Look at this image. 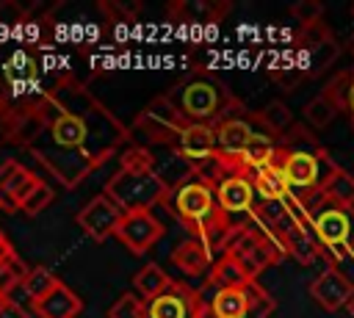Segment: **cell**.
Segmentation results:
<instances>
[{
	"label": "cell",
	"instance_id": "obj_21",
	"mask_svg": "<svg viewBox=\"0 0 354 318\" xmlns=\"http://www.w3.org/2000/svg\"><path fill=\"white\" fill-rule=\"evenodd\" d=\"M321 196H326V199H332L337 205H348L351 207L354 205V174H348L346 169L335 166L329 171V177H326L324 188H321Z\"/></svg>",
	"mask_w": 354,
	"mask_h": 318
},
{
	"label": "cell",
	"instance_id": "obj_7",
	"mask_svg": "<svg viewBox=\"0 0 354 318\" xmlns=\"http://www.w3.org/2000/svg\"><path fill=\"white\" fill-rule=\"evenodd\" d=\"M257 119L252 116H224L218 124H216V141H218V163L224 171H235L241 158L246 155V149L257 141L260 133H266L263 127H254ZM260 124V122H257ZM271 135V133H268Z\"/></svg>",
	"mask_w": 354,
	"mask_h": 318
},
{
	"label": "cell",
	"instance_id": "obj_3",
	"mask_svg": "<svg viewBox=\"0 0 354 318\" xmlns=\"http://www.w3.org/2000/svg\"><path fill=\"white\" fill-rule=\"evenodd\" d=\"M166 97L177 105V111L183 113V119L188 124H194V122L196 124H218L224 116L232 113V105H235V100L227 94V88L207 77L188 80Z\"/></svg>",
	"mask_w": 354,
	"mask_h": 318
},
{
	"label": "cell",
	"instance_id": "obj_16",
	"mask_svg": "<svg viewBox=\"0 0 354 318\" xmlns=\"http://www.w3.org/2000/svg\"><path fill=\"white\" fill-rule=\"evenodd\" d=\"M33 310L39 318H77V312L83 310V301L72 288L58 282V288H53L44 299H39Z\"/></svg>",
	"mask_w": 354,
	"mask_h": 318
},
{
	"label": "cell",
	"instance_id": "obj_34",
	"mask_svg": "<svg viewBox=\"0 0 354 318\" xmlns=\"http://www.w3.org/2000/svg\"><path fill=\"white\" fill-rule=\"evenodd\" d=\"M0 318H30L28 310L22 304H14V301H6L3 310H0Z\"/></svg>",
	"mask_w": 354,
	"mask_h": 318
},
{
	"label": "cell",
	"instance_id": "obj_28",
	"mask_svg": "<svg viewBox=\"0 0 354 318\" xmlns=\"http://www.w3.org/2000/svg\"><path fill=\"white\" fill-rule=\"evenodd\" d=\"M155 169V155L147 147H127L122 152V171H152Z\"/></svg>",
	"mask_w": 354,
	"mask_h": 318
},
{
	"label": "cell",
	"instance_id": "obj_39",
	"mask_svg": "<svg viewBox=\"0 0 354 318\" xmlns=\"http://www.w3.org/2000/svg\"><path fill=\"white\" fill-rule=\"evenodd\" d=\"M348 44H351V53H354V33H351V41Z\"/></svg>",
	"mask_w": 354,
	"mask_h": 318
},
{
	"label": "cell",
	"instance_id": "obj_35",
	"mask_svg": "<svg viewBox=\"0 0 354 318\" xmlns=\"http://www.w3.org/2000/svg\"><path fill=\"white\" fill-rule=\"evenodd\" d=\"M14 254V246L8 243V238L0 232V260H6V257H11Z\"/></svg>",
	"mask_w": 354,
	"mask_h": 318
},
{
	"label": "cell",
	"instance_id": "obj_11",
	"mask_svg": "<svg viewBox=\"0 0 354 318\" xmlns=\"http://www.w3.org/2000/svg\"><path fill=\"white\" fill-rule=\"evenodd\" d=\"M216 188V205L227 216L238 213H252L257 205V191L249 174L241 171H224V177L213 185Z\"/></svg>",
	"mask_w": 354,
	"mask_h": 318
},
{
	"label": "cell",
	"instance_id": "obj_17",
	"mask_svg": "<svg viewBox=\"0 0 354 318\" xmlns=\"http://www.w3.org/2000/svg\"><path fill=\"white\" fill-rule=\"evenodd\" d=\"M249 177H252V183H254V191H257V199H260V202H288V199H290L288 183H285L282 171H279L274 163H268V166L252 171Z\"/></svg>",
	"mask_w": 354,
	"mask_h": 318
},
{
	"label": "cell",
	"instance_id": "obj_29",
	"mask_svg": "<svg viewBox=\"0 0 354 318\" xmlns=\"http://www.w3.org/2000/svg\"><path fill=\"white\" fill-rule=\"evenodd\" d=\"M337 113H340V111H337L329 100H324L321 94L304 105V116H307V122H310V124H315V127H326Z\"/></svg>",
	"mask_w": 354,
	"mask_h": 318
},
{
	"label": "cell",
	"instance_id": "obj_19",
	"mask_svg": "<svg viewBox=\"0 0 354 318\" xmlns=\"http://www.w3.org/2000/svg\"><path fill=\"white\" fill-rule=\"evenodd\" d=\"M207 282L216 288V290H224V288H241L249 282L246 271L241 268V263L232 257V254H221L213 260V268L207 274Z\"/></svg>",
	"mask_w": 354,
	"mask_h": 318
},
{
	"label": "cell",
	"instance_id": "obj_8",
	"mask_svg": "<svg viewBox=\"0 0 354 318\" xmlns=\"http://www.w3.org/2000/svg\"><path fill=\"white\" fill-rule=\"evenodd\" d=\"M185 124L188 122L183 119L177 105L169 97H158L136 119V133H141L152 144H177V138H180Z\"/></svg>",
	"mask_w": 354,
	"mask_h": 318
},
{
	"label": "cell",
	"instance_id": "obj_24",
	"mask_svg": "<svg viewBox=\"0 0 354 318\" xmlns=\"http://www.w3.org/2000/svg\"><path fill=\"white\" fill-rule=\"evenodd\" d=\"M58 277L53 274V271H47V268H30L28 271V277H25V282H22V290H25V296L30 299V304H36L39 299H44L53 288H58Z\"/></svg>",
	"mask_w": 354,
	"mask_h": 318
},
{
	"label": "cell",
	"instance_id": "obj_42",
	"mask_svg": "<svg viewBox=\"0 0 354 318\" xmlns=\"http://www.w3.org/2000/svg\"><path fill=\"white\" fill-rule=\"evenodd\" d=\"M0 210H3V205H0Z\"/></svg>",
	"mask_w": 354,
	"mask_h": 318
},
{
	"label": "cell",
	"instance_id": "obj_1",
	"mask_svg": "<svg viewBox=\"0 0 354 318\" xmlns=\"http://www.w3.org/2000/svg\"><path fill=\"white\" fill-rule=\"evenodd\" d=\"M39 122L25 149L66 188L127 141V127L77 80H64L39 100Z\"/></svg>",
	"mask_w": 354,
	"mask_h": 318
},
{
	"label": "cell",
	"instance_id": "obj_32",
	"mask_svg": "<svg viewBox=\"0 0 354 318\" xmlns=\"http://www.w3.org/2000/svg\"><path fill=\"white\" fill-rule=\"evenodd\" d=\"M19 166H22V163H17V160H3V163H0V205H3V210H8V213L19 210V207L11 202V196H8V180L14 177V171H17Z\"/></svg>",
	"mask_w": 354,
	"mask_h": 318
},
{
	"label": "cell",
	"instance_id": "obj_10",
	"mask_svg": "<svg viewBox=\"0 0 354 318\" xmlns=\"http://www.w3.org/2000/svg\"><path fill=\"white\" fill-rule=\"evenodd\" d=\"M202 304L205 299L194 288L171 282L160 296L147 301V318H196Z\"/></svg>",
	"mask_w": 354,
	"mask_h": 318
},
{
	"label": "cell",
	"instance_id": "obj_9",
	"mask_svg": "<svg viewBox=\"0 0 354 318\" xmlns=\"http://www.w3.org/2000/svg\"><path fill=\"white\" fill-rule=\"evenodd\" d=\"M122 218H124V210H122L105 191L97 194L94 199H88V205L77 213V224H80V230H83L91 241H97V243H102L105 238L116 235Z\"/></svg>",
	"mask_w": 354,
	"mask_h": 318
},
{
	"label": "cell",
	"instance_id": "obj_12",
	"mask_svg": "<svg viewBox=\"0 0 354 318\" xmlns=\"http://www.w3.org/2000/svg\"><path fill=\"white\" fill-rule=\"evenodd\" d=\"M163 235V224L155 218L152 210H133L124 213L116 238L133 252V254H144L147 249H152L158 243V238Z\"/></svg>",
	"mask_w": 354,
	"mask_h": 318
},
{
	"label": "cell",
	"instance_id": "obj_27",
	"mask_svg": "<svg viewBox=\"0 0 354 318\" xmlns=\"http://www.w3.org/2000/svg\"><path fill=\"white\" fill-rule=\"evenodd\" d=\"M108 318H147V301L141 296L122 293L108 310Z\"/></svg>",
	"mask_w": 354,
	"mask_h": 318
},
{
	"label": "cell",
	"instance_id": "obj_41",
	"mask_svg": "<svg viewBox=\"0 0 354 318\" xmlns=\"http://www.w3.org/2000/svg\"><path fill=\"white\" fill-rule=\"evenodd\" d=\"M351 17H354V8H351Z\"/></svg>",
	"mask_w": 354,
	"mask_h": 318
},
{
	"label": "cell",
	"instance_id": "obj_33",
	"mask_svg": "<svg viewBox=\"0 0 354 318\" xmlns=\"http://www.w3.org/2000/svg\"><path fill=\"white\" fill-rule=\"evenodd\" d=\"M271 77H274V80H277L282 88H293V86H296V83L304 77V72H301V69L288 66V69H274V72H271Z\"/></svg>",
	"mask_w": 354,
	"mask_h": 318
},
{
	"label": "cell",
	"instance_id": "obj_36",
	"mask_svg": "<svg viewBox=\"0 0 354 318\" xmlns=\"http://www.w3.org/2000/svg\"><path fill=\"white\" fill-rule=\"evenodd\" d=\"M196 318H218V315H216V310L210 307V301H205V304L199 307V312H196Z\"/></svg>",
	"mask_w": 354,
	"mask_h": 318
},
{
	"label": "cell",
	"instance_id": "obj_13",
	"mask_svg": "<svg viewBox=\"0 0 354 318\" xmlns=\"http://www.w3.org/2000/svg\"><path fill=\"white\" fill-rule=\"evenodd\" d=\"M310 296L321 304V310L337 312V310H343V307H351V301H354V285H351L348 277H343V271L326 268V271H321V274L313 279Z\"/></svg>",
	"mask_w": 354,
	"mask_h": 318
},
{
	"label": "cell",
	"instance_id": "obj_31",
	"mask_svg": "<svg viewBox=\"0 0 354 318\" xmlns=\"http://www.w3.org/2000/svg\"><path fill=\"white\" fill-rule=\"evenodd\" d=\"M50 202H53V188L41 180V183H39V188H36V191L22 202V207H19V210H22L25 216H39Z\"/></svg>",
	"mask_w": 354,
	"mask_h": 318
},
{
	"label": "cell",
	"instance_id": "obj_40",
	"mask_svg": "<svg viewBox=\"0 0 354 318\" xmlns=\"http://www.w3.org/2000/svg\"><path fill=\"white\" fill-rule=\"evenodd\" d=\"M351 312H354V301H351Z\"/></svg>",
	"mask_w": 354,
	"mask_h": 318
},
{
	"label": "cell",
	"instance_id": "obj_22",
	"mask_svg": "<svg viewBox=\"0 0 354 318\" xmlns=\"http://www.w3.org/2000/svg\"><path fill=\"white\" fill-rule=\"evenodd\" d=\"M257 122H260V127L266 130V133H271V135H285L290 127H293V113L288 111V105L285 102H268L260 113H257Z\"/></svg>",
	"mask_w": 354,
	"mask_h": 318
},
{
	"label": "cell",
	"instance_id": "obj_20",
	"mask_svg": "<svg viewBox=\"0 0 354 318\" xmlns=\"http://www.w3.org/2000/svg\"><path fill=\"white\" fill-rule=\"evenodd\" d=\"M171 282H174V279H171L160 265H155V263L144 265V268L133 277V288H136V293H138L144 301H152L155 296H160Z\"/></svg>",
	"mask_w": 354,
	"mask_h": 318
},
{
	"label": "cell",
	"instance_id": "obj_37",
	"mask_svg": "<svg viewBox=\"0 0 354 318\" xmlns=\"http://www.w3.org/2000/svg\"><path fill=\"white\" fill-rule=\"evenodd\" d=\"M348 113L354 119V72H351V88H348Z\"/></svg>",
	"mask_w": 354,
	"mask_h": 318
},
{
	"label": "cell",
	"instance_id": "obj_25",
	"mask_svg": "<svg viewBox=\"0 0 354 318\" xmlns=\"http://www.w3.org/2000/svg\"><path fill=\"white\" fill-rule=\"evenodd\" d=\"M39 183H41V180H39L36 174H30L28 169L19 166V169L14 171V177L8 180V196H11V202H14L17 207H22V202L39 188Z\"/></svg>",
	"mask_w": 354,
	"mask_h": 318
},
{
	"label": "cell",
	"instance_id": "obj_23",
	"mask_svg": "<svg viewBox=\"0 0 354 318\" xmlns=\"http://www.w3.org/2000/svg\"><path fill=\"white\" fill-rule=\"evenodd\" d=\"M28 265L19 260V254L14 252L11 257H6V260H0V296H11L22 282H25V277H28Z\"/></svg>",
	"mask_w": 354,
	"mask_h": 318
},
{
	"label": "cell",
	"instance_id": "obj_2",
	"mask_svg": "<svg viewBox=\"0 0 354 318\" xmlns=\"http://www.w3.org/2000/svg\"><path fill=\"white\" fill-rule=\"evenodd\" d=\"M271 163L282 171L290 191V202L296 205H307L310 199H315L329 171L335 169V163L324 149H307V147H277Z\"/></svg>",
	"mask_w": 354,
	"mask_h": 318
},
{
	"label": "cell",
	"instance_id": "obj_15",
	"mask_svg": "<svg viewBox=\"0 0 354 318\" xmlns=\"http://www.w3.org/2000/svg\"><path fill=\"white\" fill-rule=\"evenodd\" d=\"M213 260H216L213 252H210L199 238H188V241H183V243L171 252V263H174L183 274H188V277L210 274Z\"/></svg>",
	"mask_w": 354,
	"mask_h": 318
},
{
	"label": "cell",
	"instance_id": "obj_4",
	"mask_svg": "<svg viewBox=\"0 0 354 318\" xmlns=\"http://www.w3.org/2000/svg\"><path fill=\"white\" fill-rule=\"evenodd\" d=\"M307 224L321 246L337 254L354 252V207L337 205L318 194L307 202Z\"/></svg>",
	"mask_w": 354,
	"mask_h": 318
},
{
	"label": "cell",
	"instance_id": "obj_14",
	"mask_svg": "<svg viewBox=\"0 0 354 318\" xmlns=\"http://www.w3.org/2000/svg\"><path fill=\"white\" fill-rule=\"evenodd\" d=\"M177 155L183 160H188L194 169L213 160L218 152V141H216V124H185L177 144H174Z\"/></svg>",
	"mask_w": 354,
	"mask_h": 318
},
{
	"label": "cell",
	"instance_id": "obj_6",
	"mask_svg": "<svg viewBox=\"0 0 354 318\" xmlns=\"http://www.w3.org/2000/svg\"><path fill=\"white\" fill-rule=\"evenodd\" d=\"M169 183L152 169V171H116L108 183H105V194L124 210H149L158 202H166L169 196Z\"/></svg>",
	"mask_w": 354,
	"mask_h": 318
},
{
	"label": "cell",
	"instance_id": "obj_30",
	"mask_svg": "<svg viewBox=\"0 0 354 318\" xmlns=\"http://www.w3.org/2000/svg\"><path fill=\"white\" fill-rule=\"evenodd\" d=\"M290 14H293L304 28H315V25L321 22V17H324V6H321L318 0H299V3L290 8Z\"/></svg>",
	"mask_w": 354,
	"mask_h": 318
},
{
	"label": "cell",
	"instance_id": "obj_26",
	"mask_svg": "<svg viewBox=\"0 0 354 318\" xmlns=\"http://www.w3.org/2000/svg\"><path fill=\"white\" fill-rule=\"evenodd\" d=\"M348 88H351V72H343V75H337V77H332L326 83L321 97L329 100L337 111H348Z\"/></svg>",
	"mask_w": 354,
	"mask_h": 318
},
{
	"label": "cell",
	"instance_id": "obj_38",
	"mask_svg": "<svg viewBox=\"0 0 354 318\" xmlns=\"http://www.w3.org/2000/svg\"><path fill=\"white\" fill-rule=\"evenodd\" d=\"M6 301H8V299H6V296H0V310H3V304H6Z\"/></svg>",
	"mask_w": 354,
	"mask_h": 318
},
{
	"label": "cell",
	"instance_id": "obj_5",
	"mask_svg": "<svg viewBox=\"0 0 354 318\" xmlns=\"http://www.w3.org/2000/svg\"><path fill=\"white\" fill-rule=\"evenodd\" d=\"M166 205L169 210L188 227L194 230L196 235L213 221L221 216L218 205H216V188L202 180L199 174H191L185 183L180 185H171L169 196H166Z\"/></svg>",
	"mask_w": 354,
	"mask_h": 318
},
{
	"label": "cell",
	"instance_id": "obj_18",
	"mask_svg": "<svg viewBox=\"0 0 354 318\" xmlns=\"http://www.w3.org/2000/svg\"><path fill=\"white\" fill-rule=\"evenodd\" d=\"M210 307L216 310L218 318H249L252 301H249V290H246V285L216 290V293L210 296Z\"/></svg>",
	"mask_w": 354,
	"mask_h": 318
}]
</instances>
